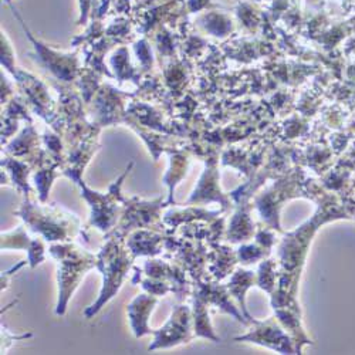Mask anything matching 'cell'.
Returning a JSON list of instances; mask_svg holds the SVG:
<instances>
[{
	"label": "cell",
	"instance_id": "6",
	"mask_svg": "<svg viewBox=\"0 0 355 355\" xmlns=\"http://www.w3.org/2000/svg\"><path fill=\"white\" fill-rule=\"evenodd\" d=\"M158 303V299L154 294H141L131 302L128 306V317L131 322V329L137 338L146 334H153L154 331L148 325V317L153 313L154 306Z\"/></svg>",
	"mask_w": 355,
	"mask_h": 355
},
{
	"label": "cell",
	"instance_id": "5",
	"mask_svg": "<svg viewBox=\"0 0 355 355\" xmlns=\"http://www.w3.org/2000/svg\"><path fill=\"white\" fill-rule=\"evenodd\" d=\"M257 329L248 336L238 337L236 340H249L252 343H257L260 345L270 347L282 354H294V348L288 336L283 333L275 318L266 322H256Z\"/></svg>",
	"mask_w": 355,
	"mask_h": 355
},
{
	"label": "cell",
	"instance_id": "4",
	"mask_svg": "<svg viewBox=\"0 0 355 355\" xmlns=\"http://www.w3.org/2000/svg\"><path fill=\"white\" fill-rule=\"evenodd\" d=\"M155 336L154 344L150 345V349L169 348L178 344L188 343L191 340V314L187 306H178L165 324L158 331L153 333Z\"/></svg>",
	"mask_w": 355,
	"mask_h": 355
},
{
	"label": "cell",
	"instance_id": "2",
	"mask_svg": "<svg viewBox=\"0 0 355 355\" xmlns=\"http://www.w3.org/2000/svg\"><path fill=\"white\" fill-rule=\"evenodd\" d=\"M131 264L132 257L130 256V252L123 248L121 242L116 241V238L110 239L100 252L97 264V268L101 270L104 277L103 288L96 304L85 311L87 318L98 313L103 306L114 297V294L120 290L124 280L127 279Z\"/></svg>",
	"mask_w": 355,
	"mask_h": 355
},
{
	"label": "cell",
	"instance_id": "8",
	"mask_svg": "<svg viewBox=\"0 0 355 355\" xmlns=\"http://www.w3.org/2000/svg\"><path fill=\"white\" fill-rule=\"evenodd\" d=\"M254 276L252 272H238L234 275V277L232 279V283H229V290L232 291V294L234 295V297H238L241 304H242V309H243V313L246 315V318L252 320L250 315L248 314L246 311V307H245V293L248 290V287L250 286V283L253 282Z\"/></svg>",
	"mask_w": 355,
	"mask_h": 355
},
{
	"label": "cell",
	"instance_id": "1",
	"mask_svg": "<svg viewBox=\"0 0 355 355\" xmlns=\"http://www.w3.org/2000/svg\"><path fill=\"white\" fill-rule=\"evenodd\" d=\"M83 250L74 245H54L50 249L51 254L57 260L58 303L55 311L58 315L66 313L71 294L78 287L85 272L98 264V259H96V256Z\"/></svg>",
	"mask_w": 355,
	"mask_h": 355
},
{
	"label": "cell",
	"instance_id": "3",
	"mask_svg": "<svg viewBox=\"0 0 355 355\" xmlns=\"http://www.w3.org/2000/svg\"><path fill=\"white\" fill-rule=\"evenodd\" d=\"M20 215L33 232L43 234L47 241H67L69 236L76 234L80 227L74 215L28 202H24Z\"/></svg>",
	"mask_w": 355,
	"mask_h": 355
},
{
	"label": "cell",
	"instance_id": "7",
	"mask_svg": "<svg viewBox=\"0 0 355 355\" xmlns=\"http://www.w3.org/2000/svg\"><path fill=\"white\" fill-rule=\"evenodd\" d=\"M23 249L28 253V261L32 268L44 261V246L40 241H33L27 236L23 226H19L15 232H6L2 234V249Z\"/></svg>",
	"mask_w": 355,
	"mask_h": 355
}]
</instances>
